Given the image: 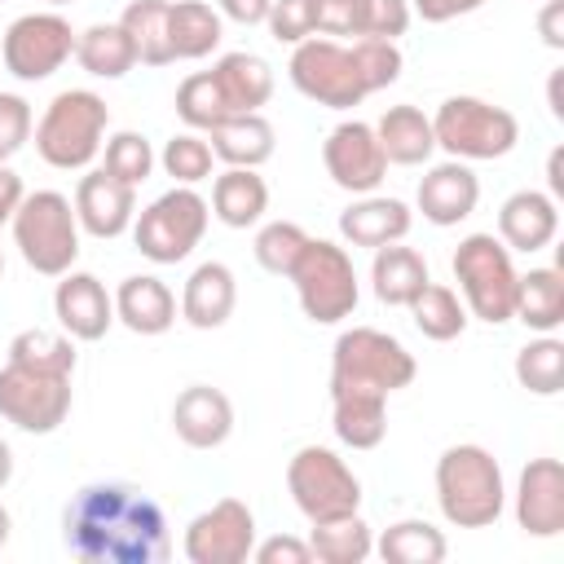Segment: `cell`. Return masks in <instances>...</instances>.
I'll list each match as a JSON object with an SVG mask.
<instances>
[{
    "label": "cell",
    "mask_w": 564,
    "mask_h": 564,
    "mask_svg": "<svg viewBox=\"0 0 564 564\" xmlns=\"http://www.w3.org/2000/svg\"><path fill=\"white\" fill-rule=\"evenodd\" d=\"M167 40L176 62H198L220 48L225 18L207 0H167Z\"/></svg>",
    "instance_id": "cell-27"
},
{
    "label": "cell",
    "mask_w": 564,
    "mask_h": 564,
    "mask_svg": "<svg viewBox=\"0 0 564 564\" xmlns=\"http://www.w3.org/2000/svg\"><path fill=\"white\" fill-rule=\"evenodd\" d=\"M419 375L414 352L375 326H352L335 339L330 348V392H370V397H392L410 388Z\"/></svg>",
    "instance_id": "cell-3"
},
{
    "label": "cell",
    "mask_w": 564,
    "mask_h": 564,
    "mask_svg": "<svg viewBox=\"0 0 564 564\" xmlns=\"http://www.w3.org/2000/svg\"><path fill=\"white\" fill-rule=\"evenodd\" d=\"M516 524L529 538H560L564 533V467L560 458H529L516 494H511Z\"/></svg>",
    "instance_id": "cell-16"
},
{
    "label": "cell",
    "mask_w": 564,
    "mask_h": 564,
    "mask_svg": "<svg viewBox=\"0 0 564 564\" xmlns=\"http://www.w3.org/2000/svg\"><path fill=\"white\" fill-rule=\"evenodd\" d=\"M330 427L348 449H375L388 436V397L330 392Z\"/></svg>",
    "instance_id": "cell-31"
},
{
    "label": "cell",
    "mask_w": 564,
    "mask_h": 564,
    "mask_svg": "<svg viewBox=\"0 0 564 564\" xmlns=\"http://www.w3.org/2000/svg\"><path fill=\"white\" fill-rule=\"evenodd\" d=\"M212 79H216L229 115H251L273 97V66L260 53H247V48L225 53L212 66Z\"/></svg>",
    "instance_id": "cell-25"
},
{
    "label": "cell",
    "mask_w": 564,
    "mask_h": 564,
    "mask_svg": "<svg viewBox=\"0 0 564 564\" xmlns=\"http://www.w3.org/2000/svg\"><path fill=\"white\" fill-rule=\"evenodd\" d=\"M375 137H379L388 163H401V167H419L436 154L432 115H423L419 106H388L375 123Z\"/></svg>",
    "instance_id": "cell-29"
},
{
    "label": "cell",
    "mask_w": 564,
    "mask_h": 564,
    "mask_svg": "<svg viewBox=\"0 0 564 564\" xmlns=\"http://www.w3.org/2000/svg\"><path fill=\"white\" fill-rule=\"evenodd\" d=\"M115 322H123L132 335H163L176 322V295L154 273H132L115 291Z\"/></svg>",
    "instance_id": "cell-24"
},
{
    "label": "cell",
    "mask_w": 564,
    "mask_h": 564,
    "mask_svg": "<svg viewBox=\"0 0 564 564\" xmlns=\"http://www.w3.org/2000/svg\"><path fill=\"white\" fill-rule=\"evenodd\" d=\"M9 533H13V516H9V507L0 502V546L9 542Z\"/></svg>",
    "instance_id": "cell-57"
},
{
    "label": "cell",
    "mask_w": 564,
    "mask_h": 564,
    "mask_svg": "<svg viewBox=\"0 0 564 564\" xmlns=\"http://www.w3.org/2000/svg\"><path fill=\"white\" fill-rule=\"evenodd\" d=\"M207 145L225 167H260L273 159V123L260 110L229 115L225 123L207 132Z\"/></svg>",
    "instance_id": "cell-30"
},
{
    "label": "cell",
    "mask_w": 564,
    "mask_h": 564,
    "mask_svg": "<svg viewBox=\"0 0 564 564\" xmlns=\"http://www.w3.org/2000/svg\"><path fill=\"white\" fill-rule=\"evenodd\" d=\"M9 361H26V366H40V370H62V375H75V339L66 330H18L9 339Z\"/></svg>",
    "instance_id": "cell-40"
},
{
    "label": "cell",
    "mask_w": 564,
    "mask_h": 564,
    "mask_svg": "<svg viewBox=\"0 0 564 564\" xmlns=\"http://www.w3.org/2000/svg\"><path fill=\"white\" fill-rule=\"evenodd\" d=\"M53 313H57V326L70 339L97 344L115 326V295L101 286V278L66 269L57 278V291H53Z\"/></svg>",
    "instance_id": "cell-17"
},
{
    "label": "cell",
    "mask_w": 564,
    "mask_h": 564,
    "mask_svg": "<svg viewBox=\"0 0 564 564\" xmlns=\"http://www.w3.org/2000/svg\"><path fill=\"white\" fill-rule=\"evenodd\" d=\"M172 432L189 449H216L234 432V401L212 383H189L172 401Z\"/></svg>",
    "instance_id": "cell-20"
},
{
    "label": "cell",
    "mask_w": 564,
    "mask_h": 564,
    "mask_svg": "<svg viewBox=\"0 0 564 564\" xmlns=\"http://www.w3.org/2000/svg\"><path fill=\"white\" fill-rule=\"evenodd\" d=\"M212 216L225 229H247L269 212V185L256 167H225L212 181Z\"/></svg>",
    "instance_id": "cell-28"
},
{
    "label": "cell",
    "mask_w": 564,
    "mask_h": 564,
    "mask_svg": "<svg viewBox=\"0 0 564 564\" xmlns=\"http://www.w3.org/2000/svg\"><path fill=\"white\" fill-rule=\"evenodd\" d=\"M44 4H53V9H62V4H75V0H44Z\"/></svg>",
    "instance_id": "cell-58"
},
{
    "label": "cell",
    "mask_w": 564,
    "mask_h": 564,
    "mask_svg": "<svg viewBox=\"0 0 564 564\" xmlns=\"http://www.w3.org/2000/svg\"><path fill=\"white\" fill-rule=\"evenodd\" d=\"M13 480V449H9V441H0V489Z\"/></svg>",
    "instance_id": "cell-56"
},
{
    "label": "cell",
    "mask_w": 564,
    "mask_h": 564,
    "mask_svg": "<svg viewBox=\"0 0 564 564\" xmlns=\"http://www.w3.org/2000/svg\"><path fill=\"white\" fill-rule=\"evenodd\" d=\"M286 75L308 101L330 106V110H352L370 97L366 75L352 57V44H339V40H326V35L300 40L295 53H291Z\"/></svg>",
    "instance_id": "cell-11"
},
{
    "label": "cell",
    "mask_w": 564,
    "mask_h": 564,
    "mask_svg": "<svg viewBox=\"0 0 564 564\" xmlns=\"http://www.w3.org/2000/svg\"><path fill=\"white\" fill-rule=\"evenodd\" d=\"M322 163L326 176L348 194H375L388 176V154L375 137V123L361 119H344L330 128V137L322 141Z\"/></svg>",
    "instance_id": "cell-15"
},
{
    "label": "cell",
    "mask_w": 564,
    "mask_h": 564,
    "mask_svg": "<svg viewBox=\"0 0 564 564\" xmlns=\"http://www.w3.org/2000/svg\"><path fill=\"white\" fill-rule=\"evenodd\" d=\"M432 137L436 150H445L449 159L463 163H485V159H502L516 150L520 141V119L507 106H494L485 97H445L432 115Z\"/></svg>",
    "instance_id": "cell-5"
},
{
    "label": "cell",
    "mask_w": 564,
    "mask_h": 564,
    "mask_svg": "<svg viewBox=\"0 0 564 564\" xmlns=\"http://www.w3.org/2000/svg\"><path fill=\"white\" fill-rule=\"evenodd\" d=\"M110 106L93 88L57 93L35 123V154L57 172H84L106 145Z\"/></svg>",
    "instance_id": "cell-4"
},
{
    "label": "cell",
    "mask_w": 564,
    "mask_h": 564,
    "mask_svg": "<svg viewBox=\"0 0 564 564\" xmlns=\"http://www.w3.org/2000/svg\"><path fill=\"white\" fill-rule=\"evenodd\" d=\"M62 542L84 564H163L172 555L163 507L123 480L75 489L62 511Z\"/></svg>",
    "instance_id": "cell-1"
},
{
    "label": "cell",
    "mask_w": 564,
    "mask_h": 564,
    "mask_svg": "<svg viewBox=\"0 0 564 564\" xmlns=\"http://www.w3.org/2000/svg\"><path fill=\"white\" fill-rule=\"evenodd\" d=\"M75 35L70 22L57 9L44 13H22L9 22L4 40H0V62L13 79L22 84H40L48 75H57L70 57H75Z\"/></svg>",
    "instance_id": "cell-13"
},
{
    "label": "cell",
    "mask_w": 564,
    "mask_h": 564,
    "mask_svg": "<svg viewBox=\"0 0 564 564\" xmlns=\"http://www.w3.org/2000/svg\"><path fill=\"white\" fill-rule=\"evenodd\" d=\"M485 0H410V13H419L423 22H454L463 13H476Z\"/></svg>",
    "instance_id": "cell-50"
},
{
    "label": "cell",
    "mask_w": 564,
    "mask_h": 564,
    "mask_svg": "<svg viewBox=\"0 0 564 564\" xmlns=\"http://www.w3.org/2000/svg\"><path fill=\"white\" fill-rule=\"evenodd\" d=\"M511 322H524L538 335H551L564 322V273L560 269H529L516 282V313Z\"/></svg>",
    "instance_id": "cell-32"
},
{
    "label": "cell",
    "mask_w": 564,
    "mask_h": 564,
    "mask_svg": "<svg viewBox=\"0 0 564 564\" xmlns=\"http://www.w3.org/2000/svg\"><path fill=\"white\" fill-rule=\"evenodd\" d=\"M405 308H410V317H414L419 335H423V339H436V344L458 339V335L467 330V322H471V313H467L463 295H458L454 286H441V282H427V286H423Z\"/></svg>",
    "instance_id": "cell-34"
},
{
    "label": "cell",
    "mask_w": 564,
    "mask_h": 564,
    "mask_svg": "<svg viewBox=\"0 0 564 564\" xmlns=\"http://www.w3.org/2000/svg\"><path fill=\"white\" fill-rule=\"evenodd\" d=\"M119 26L128 31L141 66H167V62H176L172 57V40H167V0H132L119 13Z\"/></svg>",
    "instance_id": "cell-37"
},
{
    "label": "cell",
    "mask_w": 564,
    "mask_h": 564,
    "mask_svg": "<svg viewBox=\"0 0 564 564\" xmlns=\"http://www.w3.org/2000/svg\"><path fill=\"white\" fill-rule=\"evenodd\" d=\"M9 225H13V242H18L22 260L35 273L62 278L66 269H75V260H79V220H75V203L66 194H57V189L26 194Z\"/></svg>",
    "instance_id": "cell-6"
},
{
    "label": "cell",
    "mask_w": 564,
    "mask_h": 564,
    "mask_svg": "<svg viewBox=\"0 0 564 564\" xmlns=\"http://www.w3.org/2000/svg\"><path fill=\"white\" fill-rule=\"evenodd\" d=\"M70 375L62 370H40L26 361H4L0 366V419L13 423L18 432L48 436L66 423L70 414Z\"/></svg>",
    "instance_id": "cell-12"
},
{
    "label": "cell",
    "mask_w": 564,
    "mask_h": 564,
    "mask_svg": "<svg viewBox=\"0 0 564 564\" xmlns=\"http://www.w3.org/2000/svg\"><path fill=\"white\" fill-rule=\"evenodd\" d=\"M304 242H308V234H304L295 220H269V225H260V234H256V260H260L264 273L286 278L291 264L300 260Z\"/></svg>",
    "instance_id": "cell-43"
},
{
    "label": "cell",
    "mask_w": 564,
    "mask_h": 564,
    "mask_svg": "<svg viewBox=\"0 0 564 564\" xmlns=\"http://www.w3.org/2000/svg\"><path fill=\"white\" fill-rule=\"evenodd\" d=\"M22 198H26L22 176H18L9 163H0V225H9V220H13V212L22 207Z\"/></svg>",
    "instance_id": "cell-52"
},
{
    "label": "cell",
    "mask_w": 564,
    "mask_h": 564,
    "mask_svg": "<svg viewBox=\"0 0 564 564\" xmlns=\"http://www.w3.org/2000/svg\"><path fill=\"white\" fill-rule=\"evenodd\" d=\"M414 225V212L401 203V198H388V194H361L352 207L339 212V234L344 242L352 247H388V242H401Z\"/></svg>",
    "instance_id": "cell-23"
},
{
    "label": "cell",
    "mask_w": 564,
    "mask_h": 564,
    "mask_svg": "<svg viewBox=\"0 0 564 564\" xmlns=\"http://www.w3.org/2000/svg\"><path fill=\"white\" fill-rule=\"evenodd\" d=\"M361 31H366V0H317V35L361 40Z\"/></svg>",
    "instance_id": "cell-47"
},
{
    "label": "cell",
    "mask_w": 564,
    "mask_h": 564,
    "mask_svg": "<svg viewBox=\"0 0 564 564\" xmlns=\"http://www.w3.org/2000/svg\"><path fill=\"white\" fill-rule=\"evenodd\" d=\"M546 185H551V198H564V150L560 145L546 159Z\"/></svg>",
    "instance_id": "cell-54"
},
{
    "label": "cell",
    "mask_w": 564,
    "mask_h": 564,
    "mask_svg": "<svg viewBox=\"0 0 564 564\" xmlns=\"http://www.w3.org/2000/svg\"><path fill=\"white\" fill-rule=\"evenodd\" d=\"M419 212L427 225L436 229H449V225H463L476 203H480V176L471 172V163L463 159H445V163H432L419 181V194H414Z\"/></svg>",
    "instance_id": "cell-18"
},
{
    "label": "cell",
    "mask_w": 564,
    "mask_h": 564,
    "mask_svg": "<svg viewBox=\"0 0 564 564\" xmlns=\"http://www.w3.org/2000/svg\"><path fill=\"white\" fill-rule=\"evenodd\" d=\"M189 564H247L256 551V516L242 498H220L185 524L181 542Z\"/></svg>",
    "instance_id": "cell-14"
},
{
    "label": "cell",
    "mask_w": 564,
    "mask_h": 564,
    "mask_svg": "<svg viewBox=\"0 0 564 564\" xmlns=\"http://www.w3.org/2000/svg\"><path fill=\"white\" fill-rule=\"evenodd\" d=\"M286 489H291V502L300 507V516L308 524L361 511V480H357V471L335 449H326V445H300L291 454Z\"/></svg>",
    "instance_id": "cell-10"
},
{
    "label": "cell",
    "mask_w": 564,
    "mask_h": 564,
    "mask_svg": "<svg viewBox=\"0 0 564 564\" xmlns=\"http://www.w3.org/2000/svg\"><path fill=\"white\" fill-rule=\"evenodd\" d=\"M454 282L463 291V304L471 317L489 322V326H502L511 322L516 313V282H520V269L507 251L502 238L494 234H467L454 251Z\"/></svg>",
    "instance_id": "cell-7"
},
{
    "label": "cell",
    "mask_w": 564,
    "mask_h": 564,
    "mask_svg": "<svg viewBox=\"0 0 564 564\" xmlns=\"http://www.w3.org/2000/svg\"><path fill=\"white\" fill-rule=\"evenodd\" d=\"M375 551L388 560V564H441L449 542L436 524L427 520H397L388 524L379 538H375Z\"/></svg>",
    "instance_id": "cell-36"
},
{
    "label": "cell",
    "mask_w": 564,
    "mask_h": 564,
    "mask_svg": "<svg viewBox=\"0 0 564 564\" xmlns=\"http://www.w3.org/2000/svg\"><path fill=\"white\" fill-rule=\"evenodd\" d=\"M308 546H313V560H322V564H361L375 555V533L361 520V511H352V516L313 524Z\"/></svg>",
    "instance_id": "cell-35"
},
{
    "label": "cell",
    "mask_w": 564,
    "mask_h": 564,
    "mask_svg": "<svg viewBox=\"0 0 564 564\" xmlns=\"http://www.w3.org/2000/svg\"><path fill=\"white\" fill-rule=\"evenodd\" d=\"M264 26H269V35L278 44H291L295 48L300 40L317 35V0H273Z\"/></svg>",
    "instance_id": "cell-45"
},
{
    "label": "cell",
    "mask_w": 564,
    "mask_h": 564,
    "mask_svg": "<svg viewBox=\"0 0 564 564\" xmlns=\"http://www.w3.org/2000/svg\"><path fill=\"white\" fill-rule=\"evenodd\" d=\"M352 57H357V66H361L370 93L397 84V79H401V66H405L397 40H352Z\"/></svg>",
    "instance_id": "cell-44"
},
{
    "label": "cell",
    "mask_w": 564,
    "mask_h": 564,
    "mask_svg": "<svg viewBox=\"0 0 564 564\" xmlns=\"http://www.w3.org/2000/svg\"><path fill=\"white\" fill-rule=\"evenodd\" d=\"M159 163H163V172H167L176 185H198V181L212 176L216 154H212V145H207L203 132H176V137L163 145Z\"/></svg>",
    "instance_id": "cell-41"
},
{
    "label": "cell",
    "mask_w": 564,
    "mask_h": 564,
    "mask_svg": "<svg viewBox=\"0 0 564 564\" xmlns=\"http://www.w3.org/2000/svg\"><path fill=\"white\" fill-rule=\"evenodd\" d=\"M234 304H238V278L229 264L220 260H203L189 278H185V291H181V317L194 326V330H216L234 317Z\"/></svg>",
    "instance_id": "cell-22"
},
{
    "label": "cell",
    "mask_w": 564,
    "mask_h": 564,
    "mask_svg": "<svg viewBox=\"0 0 564 564\" xmlns=\"http://www.w3.org/2000/svg\"><path fill=\"white\" fill-rule=\"evenodd\" d=\"M538 31L551 48H564V0H542V13H538Z\"/></svg>",
    "instance_id": "cell-53"
},
{
    "label": "cell",
    "mask_w": 564,
    "mask_h": 564,
    "mask_svg": "<svg viewBox=\"0 0 564 564\" xmlns=\"http://www.w3.org/2000/svg\"><path fill=\"white\" fill-rule=\"evenodd\" d=\"M75 62L93 79H123L137 66V48L119 22H93L88 31L75 35Z\"/></svg>",
    "instance_id": "cell-33"
},
{
    "label": "cell",
    "mask_w": 564,
    "mask_h": 564,
    "mask_svg": "<svg viewBox=\"0 0 564 564\" xmlns=\"http://www.w3.org/2000/svg\"><path fill=\"white\" fill-rule=\"evenodd\" d=\"M35 115L22 93H0V163H9L26 141H31Z\"/></svg>",
    "instance_id": "cell-46"
},
{
    "label": "cell",
    "mask_w": 564,
    "mask_h": 564,
    "mask_svg": "<svg viewBox=\"0 0 564 564\" xmlns=\"http://www.w3.org/2000/svg\"><path fill=\"white\" fill-rule=\"evenodd\" d=\"M251 560H256V564H308V560H313V546H308L304 538L278 533V538H264V542H256Z\"/></svg>",
    "instance_id": "cell-49"
},
{
    "label": "cell",
    "mask_w": 564,
    "mask_h": 564,
    "mask_svg": "<svg viewBox=\"0 0 564 564\" xmlns=\"http://www.w3.org/2000/svg\"><path fill=\"white\" fill-rule=\"evenodd\" d=\"M427 282H432L427 260H423L414 247H401V242L375 247V260H370V286H375V300H379V304H388V308H405Z\"/></svg>",
    "instance_id": "cell-26"
},
{
    "label": "cell",
    "mask_w": 564,
    "mask_h": 564,
    "mask_svg": "<svg viewBox=\"0 0 564 564\" xmlns=\"http://www.w3.org/2000/svg\"><path fill=\"white\" fill-rule=\"evenodd\" d=\"M560 234V207L551 194L542 189H516L502 207H498V238L507 242V251H542L551 247Z\"/></svg>",
    "instance_id": "cell-21"
},
{
    "label": "cell",
    "mask_w": 564,
    "mask_h": 564,
    "mask_svg": "<svg viewBox=\"0 0 564 564\" xmlns=\"http://www.w3.org/2000/svg\"><path fill=\"white\" fill-rule=\"evenodd\" d=\"M436 507L454 529H489L507 507V480L485 445H449L436 458Z\"/></svg>",
    "instance_id": "cell-2"
},
{
    "label": "cell",
    "mask_w": 564,
    "mask_h": 564,
    "mask_svg": "<svg viewBox=\"0 0 564 564\" xmlns=\"http://www.w3.org/2000/svg\"><path fill=\"white\" fill-rule=\"evenodd\" d=\"M516 383L533 397H555L564 388V344L555 335H538L516 352Z\"/></svg>",
    "instance_id": "cell-38"
},
{
    "label": "cell",
    "mask_w": 564,
    "mask_h": 564,
    "mask_svg": "<svg viewBox=\"0 0 564 564\" xmlns=\"http://www.w3.org/2000/svg\"><path fill=\"white\" fill-rule=\"evenodd\" d=\"M216 9H220V18H229L238 26H260L269 18L273 0H216Z\"/></svg>",
    "instance_id": "cell-51"
},
{
    "label": "cell",
    "mask_w": 564,
    "mask_h": 564,
    "mask_svg": "<svg viewBox=\"0 0 564 564\" xmlns=\"http://www.w3.org/2000/svg\"><path fill=\"white\" fill-rule=\"evenodd\" d=\"M101 167H106L110 176H119L123 185L137 189V185L154 172V145H150L141 132L123 128V132L106 137V159H101Z\"/></svg>",
    "instance_id": "cell-42"
},
{
    "label": "cell",
    "mask_w": 564,
    "mask_h": 564,
    "mask_svg": "<svg viewBox=\"0 0 564 564\" xmlns=\"http://www.w3.org/2000/svg\"><path fill=\"white\" fill-rule=\"evenodd\" d=\"M410 0H366V31L361 40H397L410 31Z\"/></svg>",
    "instance_id": "cell-48"
},
{
    "label": "cell",
    "mask_w": 564,
    "mask_h": 564,
    "mask_svg": "<svg viewBox=\"0 0 564 564\" xmlns=\"http://www.w3.org/2000/svg\"><path fill=\"white\" fill-rule=\"evenodd\" d=\"M137 216V189L110 176L106 167H93L75 185V220L93 238H119L132 229Z\"/></svg>",
    "instance_id": "cell-19"
},
{
    "label": "cell",
    "mask_w": 564,
    "mask_h": 564,
    "mask_svg": "<svg viewBox=\"0 0 564 564\" xmlns=\"http://www.w3.org/2000/svg\"><path fill=\"white\" fill-rule=\"evenodd\" d=\"M207 220H212L207 198L194 185H172L167 194H159L150 207L132 216V242L145 260L176 264L203 242Z\"/></svg>",
    "instance_id": "cell-9"
},
{
    "label": "cell",
    "mask_w": 564,
    "mask_h": 564,
    "mask_svg": "<svg viewBox=\"0 0 564 564\" xmlns=\"http://www.w3.org/2000/svg\"><path fill=\"white\" fill-rule=\"evenodd\" d=\"M286 278L295 282L304 317L317 326H335V322L352 317V308L361 300L352 256H348V247H339L330 238H308Z\"/></svg>",
    "instance_id": "cell-8"
},
{
    "label": "cell",
    "mask_w": 564,
    "mask_h": 564,
    "mask_svg": "<svg viewBox=\"0 0 564 564\" xmlns=\"http://www.w3.org/2000/svg\"><path fill=\"white\" fill-rule=\"evenodd\" d=\"M0 273H4V256H0Z\"/></svg>",
    "instance_id": "cell-59"
},
{
    "label": "cell",
    "mask_w": 564,
    "mask_h": 564,
    "mask_svg": "<svg viewBox=\"0 0 564 564\" xmlns=\"http://www.w3.org/2000/svg\"><path fill=\"white\" fill-rule=\"evenodd\" d=\"M560 79H564V70H555V75H551V88H546V97H551V115H555V119H564V101H560Z\"/></svg>",
    "instance_id": "cell-55"
},
{
    "label": "cell",
    "mask_w": 564,
    "mask_h": 564,
    "mask_svg": "<svg viewBox=\"0 0 564 564\" xmlns=\"http://www.w3.org/2000/svg\"><path fill=\"white\" fill-rule=\"evenodd\" d=\"M176 115H181V123H185L189 132H203V137H207L216 123L229 119V106H225V97H220L212 70H194V75L181 79V88H176Z\"/></svg>",
    "instance_id": "cell-39"
}]
</instances>
